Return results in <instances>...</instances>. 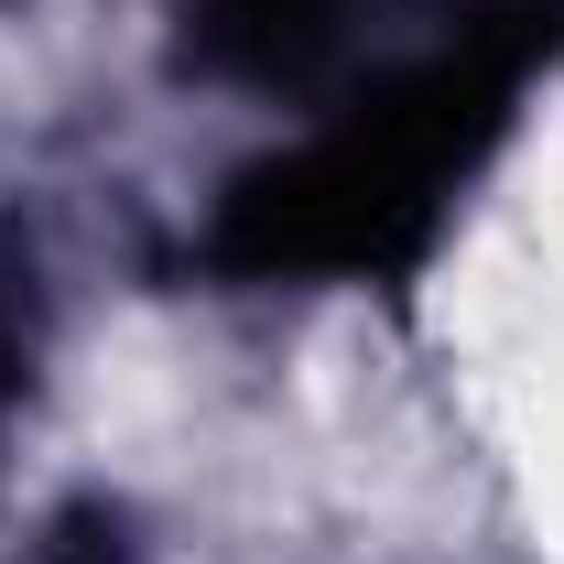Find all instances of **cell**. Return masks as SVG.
I'll return each instance as SVG.
<instances>
[{
  "mask_svg": "<svg viewBox=\"0 0 564 564\" xmlns=\"http://www.w3.org/2000/svg\"><path fill=\"white\" fill-rule=\"evenodd\" d=\"M554 66L564 0H478L456 33L369 76L326 131L239 163L196 261L217 282H413Z\"/></svg>",
  "mask_w": 564,
  "mask_h": 564,
  "instance_id": "cell-1",
  "label": "cell"
},
{
  "mask_svg": "<svg viewBox=\"0 0 564 564\" xmlns=\"http://www.w3.org/2000/svg\"><path fill=\"white\" fill-rule=\"evenodd\" d=\"M33 564H131V510H109V499H66V510L44 521Z\"/></svg>",
  "mask_w": 564,
  "mask_h": 564,
  "instance_id": "cell-3",
  "label": "cell"
},
{
  "mask_svg": "<svg viewBox=\"0 0 564 564\" xmlns=\"http://www.w3.org/2000/svg\"><path fill=\"white\" fill-rule=\"evenodd\" d=\"M358 33V0H185V66L217 87H304Z\"/></svg>",
  "mask_w": 564,
  "mask_h": 564,
  "instance_id": "cell-2",
  "label": "cell"
},
{
  "mask_svg": "<svg viewBox=\"0 0 564 564\" xmlns=\"http://www.w3.org/2000/svg\"><path fill=\"white\" fill-rule=\"evenodd\" d=\"M22 380H33V326H22V304L0 293V413L22 402Z\"/></svg>",
  "mask_w": 564,
  "mask_h": 564,
  "instance_id": "cell-4",
  "label": "cell"
}]
</instances>
